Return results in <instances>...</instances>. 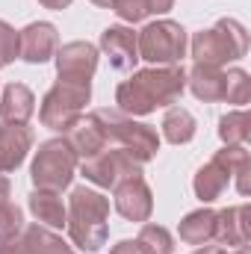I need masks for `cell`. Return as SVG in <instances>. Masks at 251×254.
Segmentation results:
<instances>
[{"mask_svg": "<svg viewBox=\"0 0 251 254\" xmlns=\"http://www.w3.org/2000/svg\"><path fill=\"white\" fill-rule=\"evenodd\" d=\"M142 254H172L175 252V240L163 225H142L139 237H136Z\"/></svg>", "mask_w": 251, "mask_h": 254, "instance_id": "d4e9b609", "label": "cell"}, {"mask_svg": "<svg viewBox=\"0 0 251 254\" xmlns=\"http://www.w3.org/2000/svg\"><path fill=\"white\" fill-rule=\"evenodd\" d=\"M68 219H65V228H68V237L71 243L80 249V252H101L107 246V237H110V198L101 195L98 190H89V187H77L71 192L68 204Z\"/></svg>", "mask_w": 251, "mask_h": 254, "instance_id": "7a4b0ae2", "label": "cell"}, {"mask_svg": "<svg viewBox=\"0 0 251 254\" xmlns=\"http://www.w3.org/2000/svg\"><path fill=\"white\" fill-rule=\"evenodd\" d=\"M63 136H65V142L71 145V151L77 154L80 163L89 160V157H95V154H101L107 148V139H104L101 127H98V122L92 116H80Z\"/></svg>", "mask_w": 251, "mask_h": 254, "instance_id": "9a60e30c", "label": "cell"}, {"mask_svg": "<svg viewBox=\"0 0 251 254\" xmlns=\"http://www.w3.org/2000/svg\"><path fill=\"white\" fill-rule=\"evenodd\" d=\"M139 60L151 65H181L187 57V30L178 21L160 18L151 21L142 33H136Z\"/></svg>", "mask_w": 251, "mask_h": 254, "instance_id": "52a82bcc", "label": "cell"}, {"mask_svg": "<svg viewBox=\"0 0 251 254\" xmlns=\"http://www.w3.org/2000/svg\"><path fill=\"white\" fill-rule=\"evenodd\" d=\"M39 3H42L45 9H68L74 0H39Z\"/></svg>", "mask_w": 251, "mask_h": 254, "instance_id": "836d02e7", "label": "cell"}, {"mask_svg": "<svg viewBox=\"0 0 251 254\" xmlns=\"http://www.w3.org/2000/svg\"><path fill=\"white\" fill-rule=\"evenodd\" d=\"M80 172L89 184L101 187V190H113L116 184L130 181V178H145L142 172V163L133 160L125 148H116V145H107L101 154L89 157L80 163Z\"/></svg>", "mask_w": 251, "mask_h": 254, "instance_id": "ba28073f", "label": "cell"}, {"mask_svg": "<svg viewBox=\"0 0 251 254\" xmlns=\"http://www.w3.org/2000/svg\"><path fill=\"white\" fill-rule=\"evenodd\" d=\"M101 51L110 57V65L116 71H133L136 63H139L136 33L125 24H113L101 33Z\"/></svg>", "mask_w": 251, "mask_h": 254, "instance_id": "7c38bea8", "label": "cell"}, {"mask_svg": "<svg viewBox=\"0 0 251 254\" xmlns=\"http://www.w3.org/2000/svg\"><path fill=\"white\" fill-rule=\"evenodd\" d=\"M172 6H175V0H148L151 15H163V12H169Z\"/></svg>", "mask_w": 251, "mask_h": 254, "instance_id": "1f68e13d", "label": "cell"}, {"mask_svg": "<svg viewBox=\"0 0 251 254\" xmlns=\"http://www.w3.org/2000/svg\"><path fill=\"white\" fill-rule=\"evenodd\" d=\"M225 172H231V178H237V190L240 195H249L251 184H249V175H251V157H249V148L246 145H225L222 151H216L213 157Z\"/></svg>", "mask_w": 251, "mask_h": 254, "instance_id": "44dd1931", "label": "cell"}, {"mask_svg": "<svg viewBox=\"0 0 251 254\" xmlns=\"http://www.w3.org/2000/svg\"><path fill=\"white\" fill-rule=\"evenodd\" d=\"M187 92V71L181 65H154L133 71V77L119 83L116 104L125 116H148L157 107H172Z\"/></svg>", "mask_w": 251, "mask_h": 254, "instance_id": "6da1fadb", "label": "cell"}, {"mask_svg": "<svg viewBox=\"0 0 251 254\" xmlns=\"http://www.w3.org/2000/svg\"><path fill=\"white\" fill-rule=\"evenodd\" d=\"M92 3H95V6H104V9H110V6H113V0H92Z\"/></svg>", "mask_w": 251, "mask_h": 254, "instance_id": "d590c367", "label": "cell"}, {"mask_svg": "<svg viewBox=\"0 0 251 254\" xmlns=\"http://www.w3.org/2000/svg\"><path fill=\"white\" fill-rule=\"evenodd\" d=\"M36 113V95L24 83H9L0 89V122L3 125H27Z\"/></svg>", "mask_w": 251, "mask_h": 254, "instance_id": "2e32d148", "label": "cell"}, {"mask_svg": "<svg viewBox=\"0 0 251 254\" xmlns=\"http://www.w3.org/2000/svg\"><path fill=\"white\" fill-rule=\"evenodd\" d=\"M192 254H231V249H225V246H198V252H192Z\"/></svg>", "mask_w": 251, "mask_h": 254, "instance_id": "d6a6232c", "label": "cell"}, {"mask_svg": "<svg viewBox=\"0 0 251 254\" xmlns=\"http://www.w3.org/2000/svg\"><path fill=\"white\" fill-rule=\"evenodd\" d=\"M21 243H24L27 254H74L71 246L65 243L57 231H51V228H45V225H39V222L24 225Z\"/></svg>", "mask_w": 251, "mask_h": 254, "instance_id": "ffe728a7", "label": "cell"}, {"mask_svg": "<svg viewBox=\"0 0 251 254\" xmlns=\"http://www.w3.org/2000/svg\"><path fill=\"white\" fill-rule=\"evenodd\" d=\"M0 254H27L21 237H12V240H0Z\"/></svg>", "mask_w": 251, "mask_h": 254, "instance_id": "f546056e", "label": "cell"}, {"mask_svg": "<svg viewBox=\"0 0 251 254\" xmlns=\"http://www.w3.org/2000/svg\"><path fill=\"white\" fill-rule=\"evenodd\" d=\"M57 74L63 80H92L98 68V48L92 42H68L57 51Z\"/></svg>", "mask_w": 251, "mask_h": 254, "instance_id": "8fae6325", "label": "cell"}, {"mask_svg": "<svg viewBox=\"0 0 251 254\" xmlns=\"http://www.w3.org/2000/svg\"><path fill=\"white\" fill-rule=\"evenodd\" d=\"M30 213L36 216L39 225H45L51 231L65 228V219H68V210H65V201L60 198V192H48V190L30 192Z\"/></svg>", "mask_w": 251, "mask_h": 254, "instance_id": "ac0fdd59", "label": "cell"}, {"mask_svg": "<svg viewBox=\"0 0 251 254\" xmlns=\"http://www.w3.org/2000/svg\"><path fill=\"white\" fill-rule=\"evenodd\" d=\"M92 101V80H57L39 107V122L57 133H65L83 116V107Z\"/></svg>", "mask_w": 251, "mask_h": 254, "instance_id": "5b68a950", "label": "cell"}, {"mask_svg": "<svg viewBox=\"0 0 251 254\" xmlns=\"http://www.w3.org/2000/svg\"><path fill=\"white\" fill-rule=\"evenodd\" d=\"M24 213L18 204H12L9 198L0 201V240H12V237H21L24 231Z\"/></svg>", "mask_w": 251, "mask_h": 254, "instance_id": "4316f807", "label": "cell"}, {"mask_svg": "<svg viewBox=\"0 0 251 254\" xmlns=\"http://www.w3.org/2000/svg\"><path fill=\"white\" fill-rule=\"evenodd\" d=\"M251 133V122L246 110H234V113H225L219 119V139L225 145H246Z\"/></svg>", "mask_w": 251, "mask_h": 254, "instance_id": "cb8c5ba5", "label": "cell"}, {"mask_svg": "<svg viewBox=\"0 0 251 254\" xmlns=\"http://www.w3.org/2000/svg\"><path fill=\"white\" fill-rule=\"evenodd\" d=\"M228 184H231V172H225L216 160H210V163H204L195 172L192 190H195V198H201L204 204H210V201H216L222 192L228 190Z\"/></svg>", "mask_w": 251, "mask_h": 254, "instance_id": "7402d4cb", "label": "cell"}, {"mask_svg": "<svg viewBox=\"0 0 251 254\" xmlns=\"http://www.w3.org/2000/svg\"><path fill=\"white\" fill-rule=\"evenodd\" d=\"M181 240L187 246H207L216 240V210L210 207H201V210H192L181 219V228H178Z\"/></svg>", "mask_w": 251, "mask_h": 254, "instance_id": "d6986e66", "label": "cell"}, {"mask_svg": "<svg viewBox=\"0 0 251 254\" xmlns=\"http://www.w3.org/2000/svg\"><path fill=\"white\" fill-rule=\"evenodd\" d=\"M9 198V178L0 172V201H6Z\"/></svg>", "mask_w": 251, "mask_h": 254, "instance_id": "e575fe53", "label": "cell"}, {"mask_svg": "<svg viewBox=\"0 0 251 254\" xmlns=\"http://www.w3.org/2000/svg\"><path fill=\"white\" fill-rule=\"evenodd\" d=\"M113 198H116V210L125 216L127 222H148L154 213V195L151 187L145 184V178H130L113 187Z\"/></svg>", "mask_w": 251, "mask_h": 254, "instance_id": "30bf717a", "label": "cell"}, {"mask_svg": "<svg viewBox=\"0 0 251 254\" xmlns=\"http://www.w3.org/2000/svg\"><path fill=\"white\" fill-rule=\"evenodd\" d=\"M77 166H80V160L71 151V145L65 142V136L63 139H48V142L39 145V151L33 157V169H30L33 187L48 192L68 190L71 181H74Z\"/></svg>", "mask_w": 251, "mask_h": 254, "instance_id": "8992f818", "label": "cell"}, {"mask_svg": "<svg viewBox=\"0 0 251 254\" xmlns=\"http://www.w3.org/2000/svg\"><path fill=\"white\" fill-rule=\"evenodd\" d=\"M251 240L249 228V204H237L228 207L222 213H216V243L225 249H243Z\"/></svg>", "mask_w": 251, "mask_h": 254, "instance_id": "4fadbf2b", "label": "cell"}, {"mask_svg": "<svg viewBox=\"0 0 251 254\" xmlns=\"http://www.w3.org/2000/svg\"><path fill=\"white\" fill-rule=\"evenodd\" d=\"M160 127H163L166 142H172V145H187V142H192L195 139V130H198L192 113L184 110V107H169Z\"/></svg>", "mask_w": 251, "mask_h": 254, "instance_id": "603a6c76", "label": "cell"}, {"mask_svg": "<svg viewBox=\"0 0 251 254\" xmlns=\"http://www.w3.org/2000/svg\"><path fill=\"white\" fill-rule=\"evenodd\" d=\"M187 86L192 89V95L204 104H216L225 101V71L213 68V65H192V71H187Z\"/></svg>", "mask_w": 251, "mask_h": 254, "instance_id": "e0dca14e", "label": "cell"}, {"mask_svg": "<svg viewBox=\"0 0 251 254\" xmlns=\"http://www.w3.org/2000/svg\"><path fill=\"white\" fill-rule=\"evenodd\" d=\"M15 57H18V30L0 21V68L15 63Z\"/></svg>", "mask_w": 251, "mask_h": 254, "instance_id": "f1b7e54d", "label": "cell"}, {"mask_svg": "<svg viewBox=\"0 0 251 254\" xmlns=\"http://www.w3.org/2000/svg\"><path fill=\"white\" fill-rule=\"evenodd\" d=\"M33 148V130L27 125H3L0 127V172H15Z\"/></svg>", "mask_w": 251, "mask_h": 254, "instance_id": "5bb4252c", "label": "cell"}, {"mask_svg": "<svg viewBox=\"0 0 251 254\" xmlns=\"http://www.w3.org/2000/svg\"><path fill=\"white\" fill-rule=\"evenodd\" d=\"M249 98H251L249 71H243V68H228V71H225V101L243 107V104H249Z\"/></svg>", "mask_w": 251, "mask_h": 254, "instance_id": "484cf974", "label": "cell"}, {"mask_svg": "<svg viewBox=\"0 0 251 254\" xmlns=\"http://www.w3.org/2000/svg\"><path fill=\"white\" fill-rule=\"evenodd\" d=\"M189 48H192L195 65L222 68V65L237 63L249 54V33L237 18H222L216 27L195 33Z\"/></svg>", "mask_w": 251, "mask_h": 254, "instance_id": "277c9868", "label": "cell"}, {"mask_svg": "<svg viewBox=\"0 0 251 254\" xmlns=\"http://www.w3.org/2000/svg\"><path fill=\"white\" fill-rule=\"evenodd\" d=\"M60 51V33L51 21H33L18 33V57L30 65L54 60Z\"/></svg>", "mask_w": 251, "mask_h": 254, "instance_id": "9c48e42d", "label": "cell"}, {"mask_svg": "<svg viewBox=\"0 0 251 254\" xmlns=\"http://www.w3.org/2000/svg\"><path fill=\"white\" fill-rule=\"evenodd\" d=\"M110 9H113L125 24H139V21H145V18L151 15L148 0H113Z\"/></svg>", "mask_w": 251, "mask_h": 254, "instance_id": "83f0119b", "label": "cell"}, {"mask_svg": "<svg viewBox=\"0 0 251 254\" xmlns=\"http://www.w3.org/2000/svg\"><path fill=\"white\" fill-rule=\"evenodd\" d=\"M234 254H249V246H243V249H237Z\"/></svg>", "mask_w": 251, "mask_h": 254, "instance_id": "8d00e7d4", "label": "cell"}, {"mask_svg": "<svg viewBox=\"0 0 251 254\" xmlns=\"http://www.w3.org/2000/svg\"><path fill=\"white\" fill-rule=\"evenodd\" d=\"M92 119L98 122L104 139H107V145L125 148L127 154L133 160H139L142 166L157 157V151H160V133L151 125H142L133 116H125L119 110H107V107L104 110H95Z\"/></svg>", "mask_w": 251, "mask_h": 254, "instance_id": "3957f363", "label": "cell"}, {"mask_svg": "<svg viewBox=\"0 0 251 254\" xmlns=\"http://www.w3.org/2000/svg\"><path fill=\"white\" fill-rule=\"evenodd\" d=\"M110 254H142V249H139L136 240H122V243H116L110 249Z\"/></svg>", "mask_w": 251, "mask_h": 254, "instance_id": "4dcf8cb0", "label": "cell"}]
</instances>
